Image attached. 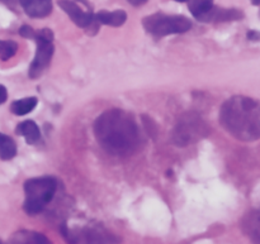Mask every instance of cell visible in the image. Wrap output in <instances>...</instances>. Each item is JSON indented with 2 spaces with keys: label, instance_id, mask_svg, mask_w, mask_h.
Masks as SVG:
<instances>
[{
  "label": "cell",
  "instance_id": "cell-1",
  "mask_svg": "<svg viewBox=\"0 0 260 244\" xmlns=\"http://www.w3.org/2000/svg\"><path fill=\"white\" fill-rule=\"evenodd\" d=\"M94 134L107 153L119 157L135 153L142 142L135 116L121 109H111L99 115L94 123Z\"/></svg>",
  "mask_w": 260,
  "mask_h": 244
},
{
  "label": "cell",
  "instance_id": "cell-2",
  "mask_svg": "<svg viewBox=\"0 0 260 244\" xmlns=\"http://www.w3.org/2000/svg\"><path fill=\"white\" fill-rule=\"evenodd\" d=\"M220 124L241 142L260 139V101L236 95L228 99L220 110Z\"/></svg>",
  "mask_w": 260,
  "mask_h": 244
},
{
  "label": "cell",
  "instance_id": "cell-3",
  "mask_svg": "<svg viewBox=\"0 0 260 244\" xmlns=\"http://www.w3.org/2000/svg\"><path fill=\"white\" fill-rule=\"evenodd\" d=\"M57 190V181L53 177H35L24 182L23 209L28 215H37L50 204Z\"/></svg>",
  "mask_w": 260,
  "mask_h": 244
},
{
  "label": "cell",
  "instance_id": "cell-4",
  "mask_svg": "<svg viewBox=\"0 0 260 244\" xmlns=\"http://www.w3.org/2000/svg\"><path fill=\"white\" fill-rule=\"evenodd\" d=\"M210 133V128L203 120L202 116L197 113H185L178 120L172 133L174 144L179 147H187L189 144L197 143L200 139L205 138Z\"/></svg>",
  "mask_w": 260,
  "mask_h": 244
},
{
  "label": "cell",
  "instance_id": "cell-5",
  "mask_svg": "<svg viewBox=\"0 0 260 244\" xmlns=\"http://www.w3.org/2000/svg\"><path fill=\"white\" fill-rule=\"evenodd\" d=\"M145 30L154 37L161 38L169 34L185 33L192 28V22L184 15H168L164 13L145 17L142 20Z\"/></svg>",
  "mask_w": 260,
  "mask_h": 244
},
{
  "label": "cell",
  "instance_id": "cell-6",
  "mask_svg": "<svg viewBox=\"0 0 260 244\" xmlns=\"http://www.w3.org/2000/svg\"><path fill=\"white\" fill-rule=\"evenodd\" d=\"M33 39L37 42V52H36L33 62L30 65L29 77L38 78L43 73V71L50 66L51 58L53 56V33L51 29H41L36 30V35Z\"/></svg>",
  "mask_w": 260,
  "mask_h": 244
},
{
  "label": "cell",
  "instance_id": "cell-7",
  "mask_svg": "<svg viewBox=\"0 0 260 244\" xmlns=\"http://www.w3.org/2000/svg\"><path fill=\"white\" fill-rule=\"evenodd\" d=\"M58 5L61 9L71 18L74 23L80 28H86V29H93L96 32L98 27L95 23V15L89 10V12H84L75 2L73 0H58Z\"/></svg>",
  "mask_w": 260,
  "mask_h": 244
},
{
  "label": "cell",
  "instance_id": "cell-8",
  "mask_svg": "<svg viewBox=\"0 0 260 244\" xmlns=\"http://www.w3.org/2000/svg\"><path fill=\"white\" fill-rule=\"evenodd\" d=\"M241 228L249 239L260 243V209L249 212L241 222Z\"/></svg>",
  "mask_w": 260,
  "mask_h": 244
},
{
  "label": "cell",
  "instance_id": "cell-9",
  "mask_svg": "<svg viewBox=\"0 0 260 244\" xmlns=\"http://www.w3.org/2000/svg\"><path fill=\"white\" fill-rule=\"evenodd\" d=\"M20 5L32 18H45L52 12V0H20Z\"/></svg>",
  "mask_w": 260,
  "mask_h": 244
},
{
  "label": "cell",
  "instance_id": "cell-10",
  "mask_svg": "<svg viewBox=\"0 0 260 244\" xmlns=\"http://www.w3.org/2000/svg\"><path fill=\"white\" fill-rule=\"evenodd\" d=\"M243 13L238 9H221L213 7L203 22H229V20H238L243 18Z\"/></svg>",
  "mask_w": 260,
  "mask_h": 244
},
{
  "label": "cell",
  "instance_id": "cell-11",
  "mask_svg": "<svg viewBox=\"0 0 260 244\" xmlns=\"http://www.w3.org/2000/svg\"><path fill=\"white\" fill-rule=\"evenodd\" d=\"M15 133L18 136L24 137L25 142L28 144H35L41 138L40 128H38V126L33 120H24L20 124H18V127L15 128Z\"/></svg>",
  "mask_w": 260,
  "mask_h": 244
},
{
  "label": "cell",
  "instance_id": "cell-12",
  "mask_svg": "<svg viewBox=\"0 0 260 244\" xmlns=\"http://www.w3.org/2000/svg\"><path fill=\"white\" fill-rule=\"evenodd\" d=\"M95 19L101 24L111 25V27H121L127 20V14L124 10H114V12L102 10L95 15Z\"/></svg>",
  "mask_w": 260,
  "mask_h": 244
},
{
  "label": "cell",
  "instance_id": "cell-13",
  "mask_svg": "<svg viewBox=\"0 0 260 244\" xmlns=\"http://www.w3.org/2000/svg\"><path fill=\"white\" fill-rule=\"evenodd\" d=\"M188 8L193 17L203 22L206 15L213 8V0H188Z\"/></svg>",
  "mask_w": 260,
  "mask_h": 244
},
{
  "label": "cell",
  "instance_id": "cell-14",
  "mask_svg": "<svg viewBox=\"0 0 260 244\" xmlns=\"http://www.w3.org/2000/svg\"><path fill=\"white\" fill-rule=\"evenodd\" d=\"M10 243H50V239L45 235L37 232H28V230H20L12 235L9 239Z\"/></svg>",
  "mask_w": 260,
  "mask_h": 244
},
{
  "label": "cell",
  "instance_id": "cell-15",
  "mask_svg": "<svg viewBox=\"0 0 260 244\" xmlns=\"http://www.w3.org/2000/svg\"><path fill=\"white\" fill-rule=\"evenodd\" d=\"M37 98L20 99V100L13 101V104L10 105V111L15 115H25V114L30 113L37 106Z\"/></svg>",
  "mask_w": 260,
  "mask_h": 244
},
{
  "label": "cell",
  "instance_id": "cell-16",
  "mask_svg": "<svg viewBox=\"0 0 260 244\" xmlns=\"http://www.w3.org/2000/svg\"><path fill=\"white\" fill-rule=\"evenodd\" d=\"M15 154H17L15 142L10 137L0 133V158L8 161L15 157Z\"/></svg>",
  "mask_w": 260,
  "mask_h": 244
},
{
  "label": "cell",
  "instance_id": "cell-17",
  "mask_svg": "<svg viewBox=\"0 0 260 244\" xmlns=\"http://www.w3.org/2000/svg\"><path fill=\"white\" fill-rule=\"evenodd\" d=\"M18 45L14 40H0V60L8 61L17 53Z\"/></svg>",
  "mask_w": 260,
  "mask_h": 244
},
{
  "label": "cell",
  "instance_id": "cell-18",
  "mask_svg": "<svg viewBox=\"0 0 260 244\" xmlns=\"http://www.w3.org/2000/svg\"><path fill=\"white\" fill-rule=\"evenodd\" d=\"M19 33L22 37L32 38V39L35 38V35H36V30L33 29L32 27H29V25H23V27L19 29Z\"/></svg>",
  "mask_w": 260,
  "mask_h": 244
},
{
  "label": "cell",
  "instance_id": "cell-19",
  "mask_svg": "<svg viewBox=\"0 0 260 244\" xmlns=\"http://www.w3.org/2000/svg\"><path fill=\"white\" fill-rule=\"evenodd\" d=\"M8 99V91L7 89H5V86L0 85V105H2L3 103H5Z\"/></svg>",
  "mask_w": 260,
  "mask_h": 244
},
{
  "label": "cell",
  "instance_id": "cell-20",
  "mask_svg": "<svg viewBox=\"0 0 260 244\" xmlns=\"http://www.w3.org/2000/svg\"><path fill=\"white\" fill-rule=\"evenodd\" d=\"M248 38L251 40H260V33L251 30V32L248 33Z\"/></svg>",
  "mask_w": 260,
  "mask_h": 244
},
{
  "label": "cell",
  "instance_id": "cell-21",
  "mask_svg": "<svg viewBox=\"0 0 260 244\" xmlns=\"http://www.w3.org/2000/svg\"><path fill=\"white\" fill-rule=\"evenodd\" d=\"M127 2L134 7H140V5H144L147 0H127Z\"/></svg>",
  "mask_w": 260,
  "mask_h": 244
},
{
  "label": "cell",
  "instance_id": "cell-22",
  "mask_svg": "<svg viewBox=\"0 0 260 244\" xmlns=\"http://www.w3.org/2000/svg\"><path fill=\"white\" fill-rule=\"evenodd\" d=\"M79 2H80V3H83V4L85 5L86 8H90V5H89V3L86 2V0H79Z\"/></svg>",
  "mask_w": 260,
  "mask_h": 244
},
{
  "label": "cell",
  "instance_id": "cell-23",
  "mask_svg": "<svg viewBox=\"0 0 260 244\" xmlns=\"http://www.w3.org/2000/svg\"><path fill=\"white\" fill-rule=\"evenodd\" d=\"M251 4H253V5H260V0H251Z\"/></svg>",
  "mask_w": 260,
  "mask_h": 244
},
{
  "label": "cell",
  "instance_id": "cell-24",
  "mask_svg": "<svg viewBox=\"0 0 260 244\" xmlns=\"http://www.w3.org/2000/svg\"><path fill=\"white\" fill-rule=\"evenodd\" d=\"M175 2H179V3H184V2H188V0H175Z\"/></svg>",
  "mask_w": 260,
  "mask_h": 244
}]
</instances>
